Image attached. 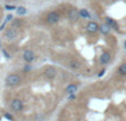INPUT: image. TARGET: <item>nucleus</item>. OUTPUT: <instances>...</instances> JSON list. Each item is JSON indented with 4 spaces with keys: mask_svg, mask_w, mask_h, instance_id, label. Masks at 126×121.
<instances>
[{
    "mask_svg": "<svg viewBox=\"0 0 126 121\" xmlns=\"http://www.w3.org/2000/svg\"><path fill=\"white\" fill-rule=\"evenodd\" d=\"M110 60H111V56H110V53H107V52H104L100 58V61L102 64H107L110 62Z\"/></svg>",
    "mask_w": 126,
    "mask_h": 121,
    "instance_id": "8",
    "label": "nucleus"
},
{
    "mask_svg": "<svg viewBox=\"0 0 126 121\" xmlns=\"http://www.w3.org/2000/svg\"><path fill=\"white\" fill-rule=\"evenodd\" d=\"M110 29H111V28H110L109 26H105V24H104V26H101V31H102L103 33H109L110 32Z\"/></svg>",
    "mask_w": 126,
    "mask_h": 121,
    "instance_id": "17",
    "label": "nucleus"
},
{
    "mask_svg": "<svg viewBox=\"0 0 126 121\" xmlns=\"http://www.w3.org/2000/svg\"><path fill=\"white\" fill-rule=\"evenodd\" d=\"M69 66H70V68H72V69H79L80 68V62L75 61V60H71V61L69 62Z\"/></svg>",
    "mask_w": 126,
    "mask_h": 121,
    "instance_id": "12",
    "label": "nucleus"
},
{
    "mask_svg": "<svg viewBox=\"0 0 126 121\" xmlns=\"http://www.w3.org/2000/svg\"><path fill=\"white\" fill-rule=\"evenodd\" d=\"M12 19V15H8L7 16V20H11Z\"/></svg>",
    "mask_w": 126,
    "mask_h": 121,
    "instance_id": "20",
    "label": "nucleus"
},
{
    "mask_svg": "<svg viewBox=\"0 0 126 121\" xmlns=\"http://www.w3.org/2000/svg\"><path fill=\"white\" fill-rule=\"evenodd\" d=\"M79 13H80V16L82 18H90L91 16H90V13H89V11L86 10V9H81L80 11H79Z\"/></svg>",
    "mask_w": 126,
    "mask_h": 121,
    "instance_id": "13",
    "label": "nucleus"
},
{
    "mask_svg": "<svg viewBox=\"0 0 126 121\" xmlns=\"http://www.w3.org/2000/svg\"><path fill=\"white\" fill-rule=\"evenodd\" d=\"M20 82H21L20 76L15 75V73H11V75L6 77V84L9 87H16V86H18Z\"/></svg>",
    "mask_w": 126,
    "mask_h": 121,
    "instance_id": "1",
    "label": "nucleus"
},
{
    "mask_svg": "<svg viewBox=\"0 0 126 121\" xmlns=\"http://www.w3.org/2000/svg\"><path fill=\"white\" fill-rule=\"evenodd\" d=\"M118 71H120L121 75L123 76H126V63H122L120 67V69H118Z\"/></svg>",
    "mask_w": 126,
    "mask_h": 121,
    "instance_id": "16",
    "label": "nucleus"
},
{
    "mask_svg": "<svg viewBox=\"0 0 126 121\" xmlns=\"http://www.w3.org/2000/svg\"><path fill=\"white\" fill-rule=\"evenodd\" d=\"M44 76H46V78H48V79H53V78H55V76H57V70H55L53 67H49V68H47L46 70H44Z\"/></svg>",
    "mask_w": 126,
    "mask_h": 121,
    "instance_id": "4",
    "label": "nucleus"
},
{
    "mask_svg": "<svg viewBox=\"0 0 126 121\" xmlns=\"http://www.w3.org/2000/svg\"><path fill=\"white\" fill-rule=\"evenodd\" d=\"M17 36H18L17 30H16V29H13V28L8 29V30H7L6 32H4V37H6L7 39H9V40H13V39H16V38H17Z\"/></svg>",
    "mask_w": 126,
    "mask_h": 121,
    "instance_id": "5",
    "label": "nucleus"
},
{
    "mask_svg": "<svg viewBox=\"0 0 126 121\" xmlns=\"http://www.w3.org/2000/svg\"><path fill=\"white\" fill-rule=\"evenodd\" d=\"M100 29V27H98V24L96 23V22H93V21H91V22H89L87 23V26H86V30L89 31V32H96V31Z\"/></svg>",
    "mask_w": 126,
    "mask_h": 121,
    "instance_id": "7",
    "label": "nucleus"
},
{
    "mask_svg": "<svg viewBox=\"0 0 126 121\" xmlns=\"http://www.w3.org/2000/svg\"><path fill=\"white\" fill-rule=\"evenodd\" d=\"M106 22H107V26H109L110 28H111V27H113L114 29H116V30H117V23H116L113 19H111V18H106Z\"/></svg>",
    "mask_w": 126,
    "mask_h": 121,
    "instance_id": "11",
    "label": "nucleus"
},
{
    "mask_svg": "<svg viewBox=\"0 0 126 121\" xmlns=\"http://www.w3.org/2000/svg\"><path fill=\"white\" fill-rule=\"evenodd\" d=\"M103 73H104V70H103L102 72H100V75H98V77H101V76H103Z\"/></svg>",
    "mask_w": 126,
    "mask_h": 121,
    "instance_id": "22",
    "label": "nucleus"
},
{
    "mask_svg": "<svg viewBox=\"0 0 126 121\" xmlns=\"http://www.w3.org/2000/svg\"><path fill=\"white\" fill-rule=\"evenodd\" d=\"M4 117H6L7 119H9V120H12L13 119V117L10 115V113H6V115H4Z\"/></svg>",
    "mask_w": 126,
    "mask_h": 121,
    "instance_id": "18",
    "label": "nucleus"
},
{
    "mask_svg": "<svg viewBox=\"0 0 126 121\" xmlns=\"http://www.w3.org/2000/svg\"><path fill=\"white\" fill-rule=\"evenodd\" d=\"M59 20H60V16H59V13L55 12V11H51V12L48 13V16H47V22L50 24L57 23Z\"/></svg>",
    "mask_w": 126,
    "mask_h": 121,
    "instance_id": "3",
    "label": "nucleus"
},
{
    "mask_svg": "<svg viewBox=\"0 0 126 121\" xmlns=\"http://www.w3.org/2000/svg\"><path fill=\"white\" fill-rule=\"evenodd\" d=\"M76 90H78V87H76L75 84H69V86L66 87V89H65V91H66L67 93H70V95H73Z\"/></svg>",
    "mask_w": 126,
    "mask_h": 121,
    "instance_id": "10",
    "label": "nucleus"
},
{
    "mask_svg": "<svg viewBox=\"0 0 126 121\" xmlns=\"http://www.w3.org/2000/svg\"><path fill=\"white\" fill-rule=\"evenodd\" d=\"M124 47H125V49H126V41H125V43H124Z\"/></svg>",
    "mask_w": 126,
    "mask_h": 121,
    "instance_id": "23",
    "label": "nucleus"
},
{
    "mask_svg": "<svg viewBox=\"0 0 126 121\" xmlns=\"http://www.w3.org/2000/svg\"><path fill=\"white\" fill-rule=\"evenodd\" d=\"M17 13L20 16H23L27 13V9L24 8V7H18L17 8Z\"/></svg>",
    "mask_w": 126,
    "mask_h": 121,
    "instance_id": "15",
    "label": "nucleus"
},
{
    "mask_svg": "<svg viewBox=\"0 0 126 121\" xmlns=\"http://www.w3.org/2000/svg\"><path fill=\"white\" fill-rule=\"evenodd\" d=\"M10 107L15 112H21L23 110V103H22V101L20 99H13L11 101Z\"/></svg>",
    "mask_w": 126,
    "mask_h": 121,
    "instance_id": "2",
    "label": "nucleus"
},
{
    "mask_svg": "<svg viewBox=\"0 0 126 121\" xmlns=\"http://www.w3.org/2000/svg\"><path fill=\"white\" fill-rule=\"evenodd\" d=\"M22 24V20L21 19H16V20H13L12 21V23H11V26H12V28H19L20 26Z\"/></svg>",
    "mask_w": 126,
    "mask_h": 121,
    "instance_id": "14",
    "label": "nucleus"
},
{
    "mask_svg": "<svg viewBox=\"0 0 126 121\" xmlns=\"http://www.w3.org/2000/svg\"><path fill=\"white\" fill-rule=\"evenodd\" d=\"M23 59H24V61H27V62L33 61V60H34V53H33V51L26 50L23 52Z\"/></svg>",
    "mask_w": 126,
    "mask_h": 121,
    "instance_id": "6",
    "label": "nucleus"
},
{
    "mask_svg": "<svg viewBox=\"0 0 126 121\" xmlns=\"http://www.w3.org/2000/svg\"><path fill=\"white\" fill-rule=\"evenodd\" d=\"M74 98H75V96H74V95H71V96H70V99H74Z\"/></svg>",
    "mask_w": 126,
    "mask_h": 121,
    "instance_id": "21",
    "label": "nucleus"
},
{
    "mask_svg": "<svg viewBox=\"0 0 126 121\" xmlns=\"http://www.w3.org/2000/svg\"><path fill=\"white\" fill-rule=\"evenodd\" d=\"M6 8H7V9H9V10H11V9H15V7H13V6H8V4H7Z\"/></svg>",
    "mask_w": 126,
    "mask_h": 121,
    "instance_id": "19",
    "label": "nucleus"
},
{
    "mask_svg": "<svg viewBox=\"0 0 126 121\" xmlns=\"http://www.w3.org/2000/svg\"><path fill=\"white\" fill-rule=\"evenodd\" d=\"M79 16H80V13H79V11L75 10V9H72V10L69 11V18H70V20H73V21H75V20H78Z\"/></svg>",
    "mask_w": 126,
    "mask_h": 121,
    "instance_id": "9",
    "label": "nucleus"
}]
</instances>
